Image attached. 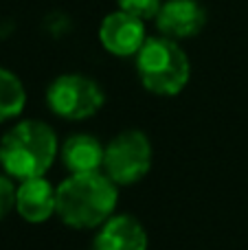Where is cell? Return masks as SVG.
<instances>
[{"label": "cell", "mask_w": 248, "mask_h": 250, "mask_svg": "<svg viewBox=\"0 0 248 250\" xmlns=\"http://www.w3.org/2000/svg\"><path fill=\"white\" fill-rule=\"evenodd\" d=\"M97 35H99V44L103 46V51H108L114 57H136V53L147 40L145 22L121 9L103 16Z\"/></svg>", "instance_id": "6"}, {"label": "cell", "mask_w": 248, "mask_h": 250, "mask_svg": "<svg viewBox=\"0 0 248 250\" xmlns=\"http://www.w3.org/2000/svg\"><path fill=\"white\" fill-rule=\"evenodd\" d=\"M62 160L70 173H90L103 169L105 147L90 134H73L60 147Z\"/></svg>", "instance_id": "10"}, {"label": "cell", "mask_w": 248, "mask_h": 250, "mask_svg": "<svg viewBox=\"0 0 248 250\" xmlns=\"http://www.w3.org/2000/svg\"><path fill=\"white\" fill-rule=\"evenodd\" d=\"M152 143L141 129H123L105 145L103 173L119 187L141 182L152 169Z\"/></svg>", "instance_id": "5"}, {"label": "cell", "mask_w": 248, "mask_h": 250, "mask_svg": "<svg viewBox=\"0 0 248 250\" xmlns=\"http://www.w3.org/2000/svg\"><path fill=\"white\" fill-rule=\"evenodd\" d=\"M147 230L130 213L112 215L101 224L92 244L95 250H147Z\"/></svg>", "instance_id": "9"}, {"label": "cell", "mask_w": 248, "mask_h": 250, "mask_svg": "<svg viewBox=\"0 0 248 250\" xmlns=\"http://www.w3.org/2000/svg\"><path fill=\"white\" fill-rule=\"evenodd\" d=\"M16 211L29 224H44L57 211V187L44 176L20 180L16 189Z\"/></svg>", "instance_id": "8"}, {"label": "cell", "mask_w": 248, "mask_h": 250, "mask_svg": "<svg viewBox=\"0 0 248 250\" xmlns=\"http://www.w3.org/2000/svg\"><path fill=\"white\" fill-rule=\"evenodd\" d=\"M117 200L119 185L103 171L70 173L57 185L55 215L70 229H99L114 215Z\"/></svg>", "instance_id": "1"}, {"label": "cell", "mask_w": 248, "mask_h": 250, "mask_svg": "<svg viewBox=\"0 0 248 250\" xmlns=\"http://www.w3.org/2000/svg\"><path fill=\"white\" fill-rule=\"evenodd\" d=\"M26 105V90L16 73L0 66V123L20 117Z\"/></svg>", "instance_id": "11"}, {"label": "cell", "mask_w": 248, "mask_h": 250, "mask_svg": "<svg viewBox=\"0 0 248 250\" xmlns=\"http://www.w3.org/2000/svg\"><path fill=\"white\" fill-rule=\"evenodd\" d=\"M60 145L53 127L38 119L16 123L0 138V165L18 180L40 178L55 163Z\"/></svg>", "instance_id": "2"}, {"label": "cell", "mask_w": 248, "mask_h": 250, "mask_svg": "<svg viewBox=\"0 0 248 250\" xmlns=\"http://www.w3.org/2000/svg\"><path fill=\"white\" fill-rule=\"evenodd\" d=\"M105 92L88 75L66 73L55 77L46 88V105L55 117L66 121H83L103 108Z\"/></svg>", "instance_id": "4"}, {"label": "cell", "mask_w": 248, "mask_h": 250, "mask_svg": "<svg viewBox=\"0 0 248 250\" xmlns=\"http://www.w3.org/2000/svg\"><path fill=\"white\" fill-rule=\"evenodd\" d=\"M16 189L11 176H2L0 173V222L16 208Z\"/></svg>", "instance_id": "13"}, {"label": "cell", "mask_w": 248, "mask_h": 250, "mask_svg": "<svg viewBox=\"0 0 248 250\" xmlns=\"http://www.w3.org/2000/svg\"><path fill=\"white\" fill-rule=\"evenodd\" d=\"M154 22L161 35L183 42L196 38L205 29L207 11L200 0H163V7Z\"/></svg>", "instance_id": "7"}, {"label": "cell", "mask_w": 248, "mask_h": 250, "mask_svg": "<svg viewBox=\"0 0 248 250\" xmlns=\"http://www.w3.org/2000/svg\"><path fill=\"white\" fill-rule=\"evenodd\" d=\"M134 60L141 83L152 95L176 97L187 88L191 77V62L176 40L161 33L147 38Z\"/></svg>", "instance_id": "3"}, {"label": "cell", "mask_w": 248, "mask_h": 250, "mask_svg": "<svg viewBox=\"0 0 248 250\" xmlns=\"http://www.w3.org/2000/svg\"><path fill=\"white\" fill-rule=\"evenodd\" d=\"M163 7V0H117V9L139 18V20H156L158 11Z\"/></svg>", "instance_id": "12"}]
</instances>
